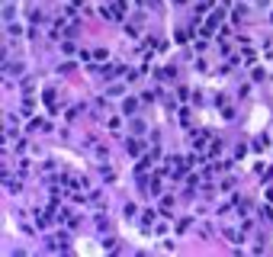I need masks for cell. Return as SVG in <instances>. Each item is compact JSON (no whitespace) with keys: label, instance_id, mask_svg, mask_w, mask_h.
<instances>
[{"label":"cell","instance_id":"1","mask_svg":"<svg viewBox=\"0 0 273 257\" xmlns=\"http://www.w3.org/2000/svg\"><path fill=\"white\" fill-rule=\"evenodd\" d=\"M222 19H225V6H218V10H212V16L206 19V29H203V32H206V36H212L218 26H222Z\"/></svg>","mask_w":273,"mask_h":257},{"label":"cell","instance_id":"2","mask_svg":"<svg viewBox=\"0 0 273 257\" xmlns=\"http://www.w3.org/2000/svg\"><path fill=\"white\" fill-rule=\"evenodd\" d=\"M29 132L32 135H45V132H52V123H49V119H32Z\"/></svg>","mask_w":273,"mask_h":257},{"label":"cell","instance_id":"3","mask_svg":"<svg viewBox=\"0 0 273 257\" xmlns=\"http://www.w3.org/2000/svg\"><path fill=\"white\" fill-rule=\"evenodd\" d=\"M45 245H49V251H68V238H65V232H58V238H49Z\"/></svg>","mask_w":273,"mask_h":257},{"label":"cell","instance_id":"4","mask_svg":"<svg viewBox=\"0 0 273 257\" xmlns=\"http://www.w3.org/2000/svg\"><path fill=\"white\" fill-rule=\"evenodd\" d=\"M109 16H113V19H122V16H126V0H113V6H109Z\"/></svg>","mask_w":273,"mask_h":257},{"label":"cell","instance_id":"5","mask_svg":"<svg viewBox=\"0 0 273 257\" xmlns=\"http://www.w3.org/2000/svg\"><path fill=\"white\" fill-rule=\"evenodd\" d=\"M138 100H135V97H126V100H122V113H126V116H135V113H138Z\"/></svg>","mask_w":273,"mask_h":257},{"label":"cell","instance_id":"6","mask_svg":"<svg viewBox=\"0 0 273 257\" xmlns=\"http://www.w3.org/2000/svg\"><path fill=\"white\" fill-rule=\"evenodd\" d=\"M138 225H141V228H145V232H148V228H151V225H154V212H151V209H145V212H141V219H138Z\"/></svg>","mask_w":273,"mask_h":257},{"label":"cell","instance_id":"7","mask_svg":"<svg viewBox=\"0 0 273 257\" xmlns=\"http://www.w3.org/2000/svg\"><path fill=\"white\" fill-rule=\"evenodd\" d=\"M3 187H6V193H16V190H19V177H10V174H3Z\"/></svg>","mask_w":273,"mask_h":257},{"label":"cell","instance_id":"8","mask_svg":"<svg viewBox=\"0 0 273 257\" xmlns=\"http://www.w3.org/2000/svg\"><path fill=\"white\" fill-rule=\"evenodd\" d=\"M209 10H212V0H196V16H203Z\"/></svg>","mask_w":273,"mask_h":257},{"label":"cell","instance_id":"9","mask_svg":"<svg viewBox=\"0 0 273 257\" xmlns=\"http://www.w3.org/2000/svg\"><path fill=\"white\" fill-rule=\"evenodd\" d=\"M10 74H23V64H19V62H6V77H10Z\"/></svg>","mask_w":273,"mask_h":257},{"label":"cell","instance_id":"10","mask_svg":"<svg viewBox=\"0 0 273 257\" xmlns=\"http://www.w3.org/2000/svg\"><path fill=\"white\" fill-rule=\"evenodd\" d=\"M106 93H109V97H122V93H126V87H122V84H113Z\"/></svg>","mask_w":273,"mask_h":257},{"label":"cell","instance_id":"11","mask_svg":"<svg viewBox=\"0 0 273 257\" xmlns=\"http://www.w3.org/2000/svg\"><path fill=\"white\" fill-rule=\"evenodd\" d=\"M132 132H135V135H145V132H148V126H145V123H138V119H135V123H132Z\"/></svg>","mask_w":273,"mask_h":257},{"label":"cell","instance_id":"12","mask_svg":"<svg viewBox=\"0 0 273 257\" xmlns=\"http://www.w3.org/2000/svg\"><path fill=\"white\" fill-rule=\"evenodd\" d=\"M225 238H228V241H241V235H238L235 228H225Z\"/></svg>","mask_w":273,"mask_h":257},{"label":"cell","instance_id":"13","mask_svg":"<svg viewBox=\"0 0 273 257\" xmlns=\"http://www.w3.org/2000/svg\"><path fill=\"white\" fill-rule=\"evenodd\" d=\"M87 58H93V62H106V52H103V49H97L93 55H87Z\"/></svg>","mask_w":273,"mask_h":257},{"label":"cell","instance_id":"14","mask_svg":"<svg viewBox=\"0 0 273 257\" xmlns=\"http://www.w3.org/2000/svg\"><path fill=\"white\" fill-rule=\"evenodd\" d=\"M42 97H45V103H49V106L55 103V90H52V87H49V90H45V93H42ZM52 110H55V106H52Z\"/></svg>","mask_w":273,"mask_h":257},{"label":"cell","instance_id":"15","mask_svg":"<svg viewBox=\"0 0 273 257\" xmlns=\"http://www.w3.org/2000/svg\"><path fill=\"white\" fill-rule=\"evenodd\" d=\"M267 199H273V187H270V190H267Z\"/></svg>","mask_w":273,"mask_h":257},{"label":"cell","instance_id":"16","mask_svg":"<svg viewBox=\"0 0 273 257\" xmlns=\"http://www.w3.org/2000/svg\"><path fill=\"white\" fill-rule=\"evenodd\" d=\"M177 3H183V0H177Z\"/></svg>","mask_w":273,"mask_h":257},{"label":"cell","instance_id":"17","mask_svg":"<svg viewBox=\"0 0 273 257\" xmlns=\"http://www.w3.org/2000/svg\"><path fill=\"white\" fill-rule=\"evenodd\" d=\"M6 3H13V0H6Z\"/></svg>","mask_w":273,"mask_h":257}]
</instances>
